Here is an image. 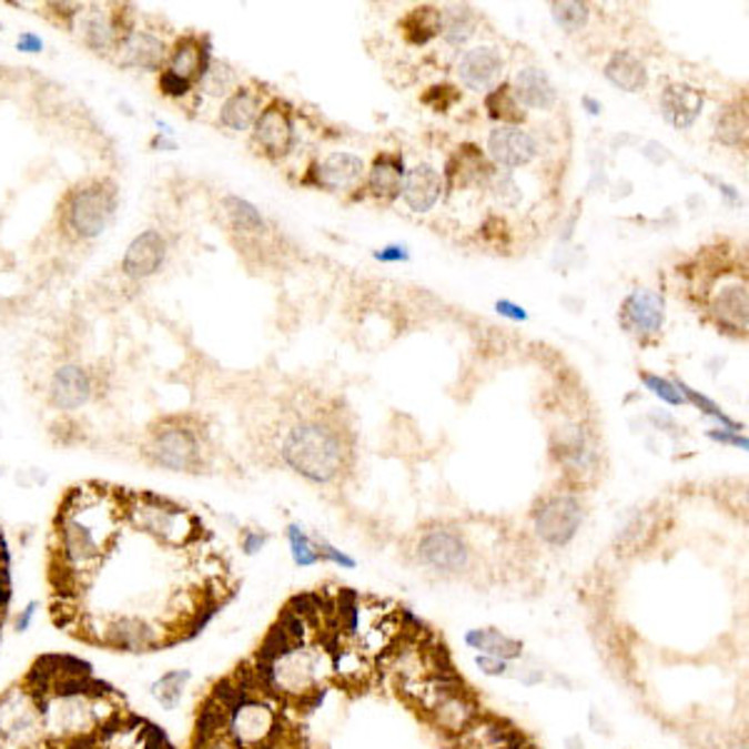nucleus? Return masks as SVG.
<instances>
[{"instance_id":"27","label":"nucleus","mask_w":749,"mask_h":749,"mask_svg":"<svg viewBox=\"0 0 749 749\" xmlns=\"http://www.w3.org/2000/svg\"><path fill=\"white\" fill-rule=\"evenodd\" d=\"M513 93L517 98V103H525L527 108H539V110L553 108L557 100V90L553 85V80H549L545 70H539V68L519 70Z\"/></svg>"},{"instance_id":"50","label":"nucleus","mask_w":749,"mask_h":749,"mask_svg":"<svg viewBox=\"0 0 749 749\" xmlns=\"http://www.w3.org/2000/svg\"><path fill=\"white\" fill-rule=\"evenodd\" d=\"M497 313L499 315H507V317H513V320H525L527 313L519 305L515 303H509V300H499L497 303Z\"/></svg>"},{"instance_id":"3","label":"nucleus","mask_w":749,"mask_h":749,"mask_svg":"<svg viewBox=\"0 0 749 749\" xmlns=\"http://www.w3.org/2000/svg\"><path fill=\"white\" fill-rule=\"evenodd\" d=\"M253 675L263 695L307 702L320 695V685L330 675V652L323 647L300 645L273 659H257Z\"/></svg>"},{"instance_id":"35","label":"nucleus","mask_w":749,"mask_h":749,"mask_svg":"<svg viewBox=\"0 0 749 749\" xmlns=\"http://www.w3.org/2000/svg\"><path fill=\"white\" fill-rule=\"evenodd\" d=\"M198 90L205 95L225 100L230 93H235L237 90V78L233 73V68L223 63V60L213 58L198 80Z\"/></svg>"},{"instance_id":"48","label":"nucleus","mask_w":749,"mask_h":749,"mask_svg":"<svg viewBox=\"0 0 749 749\" xmlns=\"http://www.w3.org/2000/svg\"><path fill=\"white\" fill-rule=\"evenodd\" d=\"M709 437L717 439V443H727V445H735V447H742L747 449V439L739 437V433H727V429H719V433H709Z\"/></svg>"},{"instance_id":"24","label":"nucleus","mask_w":749,"mask_h":749,"mask_svg":"<svg viewBox=\"0 0 749 749\" xmlns=\"http://www.w3.org/2000/svg\"><path fill=\"white\" fill-rule=\"evenodd\" d=\"M503 70V58L495 48H475L459 58L457 73L463 78V83L473 90H485Z\"/></svg>"},{"instance_id":"26","label":"nucleus","mask_w":749,"mask_h":749,"mask_svg":"<svg viewBox=\"0 0 749 749\" xmlns=\"http://www.w3.org/2000/svg\"><path fill=\"white\" fill-rule=\"evenodd\" d=\"M702 93L689 85H669L662 93V113L675 128H689L702 113Z\"/></svg>"},{"instance_id":"19","label":"nucleus","mask_w":749,"mask_h":749,"mask_svg":"<svg viewBox=\"0 0 749 749\" xmlns=\"http://www.w3.org/2000/svg\"><path fill=\"white\" fill-rule=\"evenodd\" d=\"M665 320L662 297L652 290H635L623 305V323L637 335H657Z\"/></svg>"},{"instance_id":"1","label":"nucleus","mask_w":749,"mask_h":749,"mask_svg":"<svg viewBox=\"0 0 749 749\" xmlns=\"http://www.w3.org/2000/svg\"><path fill=\"white\" fill-rule=\"evenodd\" d=\"M125 523V499L105 489L75 487L60 507L53 549L65 583L80 585L95 573Z\"/></svg>"},{"instance_id":"42","label":"nucleus","mask_w":749,"mask_h":749,"mask_svg":"<svg viewBox=\"0 0 749 749\" xmlns=\"http://www.w3.org/2000/svg\"><path fill=\"white\" fill-rule=\"evenodd\" d=\"M642 379H645V385L649 389H652V393L657 397L665 399V403H669V405H685L687 403V399L682 397V393H679V389H677V385L669 383V379L657 377V375H649V373H645Z\"/></svg>"},{"instance_id":"2","label":"nucleus","mask_w":749,"mask_h":749,"mask_svg":"<svg viewBox=\"0 0 749 749\" xmlns=\"http://www.w3.org/2000/svg\"><path fill=\"white\" fill-rule=\"evenodd\" d=\"M33 689L40 699L45 745L58 749L95 742L120 719L115 697L90 679V672L50 679Z\"/></svg>"},{"instance_id":"34","label":"nucleus","mask_w":749,"mask_h":749,"mask_svg":"<svg viewBox=\"0 0 749 749\" xmlns=\"http://www.w3.org/2000/svg\"><path fill=\"white\" fill-rule=\"evenodd\" d=\"M403 33L409 40V43L423 45L429 38H435L439 30H443V10H435L429 6L415 8L413 13H407L403 18Z\"/></svg>"},{"instance_id":"9","label":"nucleus","mask_w":749,"mask_h":749,"mask_svg":"<svg viewBox=\"0 0 749 749\" xmlns=\"http://www.w3.org/2000/svg\"><path fill=\"white\" fill-rule=\"evenodd\" d=\"M85 632L95 642L123 655H148L170 642V629L163 619L145 613H110L100 615Z\"/></svg>"},{"instance_id":"12","label":"nucleus","mask_w":749,"mask_h":749,"mask_svg":"<svg viewBox=\"0 0 749 749\" xmlns=\"http://www.w3.org/2000/svg\"><path fill=\"white\" fill-rule=\"evenodd\" d=\"M170 55V45L163 36L153 30L130 23L113 53V63L125 70H143V73H160Z\"/></svg>"},{"instance_id":"17","label":"nucleus","mask_w":749,"mask_h":749,"mask_svg":"<svg viewBox=\"0 0 749 749\" xmlns=\"http://www.w3.org/2000/svg\"><path fill=\"white\" fill-rule=\"evenodd\" d=\"M253 143L270 158H280L285 155L290 145H293V123H290V115L283 105H267L263 108V113L255 120L253 125Z\"/></svg>"},{"instance_id":"52","label":"nucleus","mask_w":749,"mask_h":749,"mask_svg":"<svg viewBox=\"0 0 749 749\" xmlns=\"http://www.w3.org/2000/svg\"><path fill=\"white\" fill-rule=\"evenodd\" d=\"M0 607H3V579H0Z\"/></svg>"},{"instance_id":"41","label":"nucleus","mask_w":749,"mask_h":749,"mask_svg":"<svg viewBox=\"0 0 749 749\" xmlns=\"http://www.w3.org/2000/svg\"><path fill=\"white\" fill-rule=\"evenodd\" d=\"M193 83H188L175 73H170V70H160L158 73V90L170 100H185L190 93H193Z\"/></svg>"},{"instance_id":"16","label":"nucleus","mask_w":749,"mask_h":749,"mask_svg":"<svg viewBox=\"0 0 749 749\" xmlns=\"http://www.w3.org/2000/svg\"><path fill=\"white\" fill-rule=\"evenodd\" d=\"M168 260V240L155 227H148L130 240L123 257H120V270L133 283L155 277L165 267Z\"/></svg>"},{"instance_id":"39","label":"nucleus","mask_w":749,"mask_h":749,"mask_svg":"<svg viewBox=\"0 0 749 749\" xmlns=\"http://www.w3.org/2000/svg\"><path fill=\"white\" fill-rule=\"evenodd\" d=\"M553 16L559 28L567 30V33H575V30L585 28L589 8L585 3H553Z\"/></svg>"},{"instance_id":"38","label":"nucleus","mask_w":749,"mask_h":749,"mask_svg":"<svg viewBox=\"0 0 749 749\" xmlns=\"http://www.w3.org/2000/svg\"><path fill=\"white\" fill-rule=\"evenodd\" d=\"M485 105L489 110V115L497 118V120H503V123H519V120L525 118L523 110H519V103H517L515 93L507 85L493 90V93L487 95Z\"/></svg>"},{"instance_id":"21","label":"nucleus","mask_w":749,"mask_h":749,"mask_svg":"<svg viewBox=\"0 0 749 749\" xmlns=\"http://www.w3.org/2000/svg\"><path fill=\"white\" fill-rule=\"evenodd\" d=\"M210 60H213V53H210L208 40H198L193 36H188V38L175 40V45H170L165 70L188 80V83L198 85V80L200 75H203V70L208 68Z\"/></svg>"},{"instance_id":"6","label":"nucleus","mask_w":749,"mask_h":749,"mask_svg":"<svg viewBox=\"0 0 749 749\" xmlns=\"http://www.w3.org/2000/svg\"><path fill=\"white\" fill-rule=\"evenodd\" d=\"M125 523L138 533L168 547H185L200 533L198 517L183 505L158 495H133L125 499Z\"/></svg>"},{"instance_id":"53","label":"nucleus","mask_w":749,"mask_h":749,"mask_svg":"<svg viewBox=\"0 0 749 749\" xmlns=\"http://www.w3.org/2000/svg\"><path fill=\"white\" fill-rule=\"evenodd\" d=\"M509 749H533V747H527L525 742H519V745H515V747H509Z\"/></svg>"},{"instance_id":"13","label":"nucleus","mask_w":749,"mask_h":749,"mask_svg":"<svg viewBox=\"0 0 749 749\" xmlns=\"http://www.w3.org/2000/svg\"><path fill=\"white\" fill-rule=\"evenodd\" d=\"M585 519L583 503L575 495H555L539 505L535 515V529L539 539L553 547H565L577 535Z\"/></svg>"},{"instance_id":"5","label":"nucleus","mask_w":749,"mask_h":749,"mask_svg":"<svg viewBox=\"0 0 749 749\" xmlns=\"http://www.w3.org/2000/svg\"><path fill=\"white\" fill-rule=\"evenodd\" d=\"M118 188L108 178H88L68 190L58 205V220L70 243H93L113 225Z\"/></svg>"},{"instance_id":"25","label":"nucleus","mask_w":749,"mask_h":749,"mask_svg":"<svg viewBox=\"0 0 749 749\" xmlns=\"http://www.w3.org/2000/svg\"><path fill=\"white\" fill-rule=\"evenodd\" d=\"M465 645L475 649L477 655L497 657L505 662H515L523 657V642L505 632H499L495 627H473L465 632Z\"/></svg>"},{"instance_id":"29","label":"nucleus","mask_w":749,"mask_h":749,"mask_svg":"<svg viewBox=\"0 0 749 749\" xmlns=\"http://www.w3.org/2000/svg\"><path fill=\"white\" fill-rule=\"evenodd\" d=\"M712 313L719 320V325L735 330V333H745L747 330V287L739 283L725 285L712 300Z\"/></svg>"},{"instance_id":"4","label":"nucleus","mask_w":749,"mask_h":749,"mask_svg":"<svg viewBox=\"0 0 749 749\" xmlns=\"http://www.w3.org/2000/svg\"><path fill=\"white\" fill-rule=\"evenodd\" d=\"M285 465L310 483L327 485L345 469L347 447L335 427L323 423H300L290 429L280 447Z\"/></svg>"},{"instance_id":"49","label":"nucleus","mask_w":749,"mask_h":749,"mask_svg":"<svg viewBox=\"0 0 749 749\" xmlns=\"http://www.w3.org/2000/svg\"><path fill=\"white\" fill-rule=\"evenodd\" d=\"M375 257L383 260V263H399V260H407V250L397 247V245H389L385 250H379Z\"/></svg>"},{"instance_id":"8","label":"nucleus","mask_w":749,"mask_h":749,"mask_svg":"<svg viewBox=\"0 0 749 749\" xmlns=\"http://www.w3.org/2000/svg\"><path fill=\"white\" fill-rule=\"evenodd\" d=\"M143 455L153 467L168 473H200L205 457L200 429L180 417H165L148 429Z\"/></svg>"},{"instance_id":"33","label":"nucleus","mask_w":749,"mask_h":749,"mask_svg":"<svg viewBox=\"0 0 749 749\" xmlns=\"http://www.w3.org/2000/svg\"><path fill=\"white\" fill-rule=\"evenodd\" d=\"M223 210L230 220V225L233 230H237L243 237H260L267 233V225L263 215H260V210L250 203V200H243L237 195H227L223 200Z\"/></svg>"},{"instance_id":"44","label":"nucleus","mask_w":749,"mask_h":749,"mask_svg":"<svg viewBox=\"0 0 749 749\" xmlns=\"http://www.w3.org/2000/svg\"><path fill=\"white\" fill-rule=\"evenodd\" d=\"M38 615H40V603H38V599H28V603L16 613V619H13L16 632L18 635L30 632V629H33V625H36Z\"/></svg>"},{"instance_id":"18","label":"nucleus","mask_w":749,"mask_h":749,"mask_svg":"<svg viewBox=\"0 0 749 749\" xmlns=\"http://www.w3.org/2000/svg\"><path fill=\"white\" fill-rule=\"evenodd\" d=\"M487 148L495 163L503 168H519L537 155L535 138L517 125H499L493 130Z\"/></svg>"},{"instance_id":"31","label":"nucleus","mask_w":749,"mask_h":749,"mask_svg":"<svg viewBox=\"0 0 749 749\" xmlns=\"http://www.w3.org/2000/svg\"><path fill=\"white\" fill-rule=\"evenodd\" d=\"M363 160L357 155H350V153H335L325 158L323 163L317 168V183L323 188H347L353 185L357 178H363Z\"/></svg>"},{"instance_id":"30","label":"nucleus","mask_w":749,"mask_h":749,"mask_svg":"<svg viewBox=\"0 0 749 749\" xmlns=\"http://www.w3.org/2000/svg\"><path fill=\"white\" fill-rule=\"evenodd\" d=\"M605 75L609 83L627 90V93H637V90L647 85L645 63L635 53H629V50H619V53L609 58V63L605 65Z\"/></svg>"},{"instance_id":"11","label":"nucleus","mask_w":749,"mask_h":749,"mask_svg":"<svg viewBox=\"0 0 749 749\" xmlns=\"http://www.w3.org/2000/svg\"><path fill=\"white\" fill-rule=\"evenodd\" d=\"M133 23L128 20V13L118 6H80L78 13L70 20V30L88 50H93L95 55L113 58L115 48L123 38L125 28Z\"/></svg>"},{"instance_id":"46","label":"nucleus","mask_w":749,"mask_h":749,"mask_svg":"<svg viewBox=\"0 0 749 749\" xmlns=\"http://www.w3.org/2000/svg\"><path fill=\"white\" fill-rule=\"evenodd\" d=\"M267 533L265 529H245L243 535H240V549H243L245 555H257L260 549L267 545Z\"/></svg>"},{"instance_id":"20","label":"nucleus","mask_w":749,"mask_h":749,"mask_svg":"<svg viewBox=\"0 0 749 749\" xmlns=\"http://www.w3.org/2000/svg\"><path fill=\"white\" fill-rule=\"evenodd\" d=\"M519 742H525V739L517 729L507 727L499 719L479 715L463 735H457L455 749H509Z\"/></svg>"},{"instance_id":"51","label":"nucleus","mask_w":749,"mask_h":749,"mask_svg":"<svg viewBox=\"0 0 749 749\" xmlns=\"http://www.w3.org/2000/svg\"><path fill=\"white\" fill-rule=\"evenodd\" d=\"M150 148H155V150H165V153H173V150H178V143L173 138H163V135H158L150 140Z\"/></svg>"},{"instance_id":"10","label":"nucleus","mask_w":749,"mask_h":749,"mask_svg":"<svg viewBox=\"0 0 749 749\" xmlns=\"http://www.w3.org/2000/svg\"><path fill=\"white\" fill-rule=\"evenodd\" d=\"M45 745L40 699L30 685L10 687L0 697V749H38Z\"/></svg>"},{"instance_id":"23","label":"nucleus","mask_w":749,"mask_h":749,"mask_svg":"<svg viewBox=\"0 0 749 749\" xmlns=\"http://www.w3.org/2000/svg\"><path fill=\"white\" fill-rule=\"evenodd\" d=\"M260 113H263V108H260V95L255 90L237 85L235 93H230L223 100V105H220L217 123L233 130V133H243V130H250L255 125Z\"/></svg>"},{"instance_id":"7","label":"nucleus","mask_w":749,"mask_h":749,"mask_svg":"<svg viewBox=\"0 0 749 749\" xmlns=\"http://www.w3.org/2000/svg\"><path fill=\"white\" fill-rule=\"evenodd\" d=\"M267 695L243 689L225 709V737L235 749H275L283 735L277 709Z\"/></svg>"},{"instance_id":"28","label":"nucleus","mask_w":749,"mask_h":749,"mask_svg":"<svg viewBox=\"0 0 749 749\" xmlns=\"http://www.w3.org/2000/svg\"><path fill=\"white\" fill-rule=\"evenodd\" d=\"M190 682H193V672H190V669L185 667L168 669V672L158 675L153 682H150L148 692L150 699H153L163 712H175V709L183 705Z\"/></svg>"},{"instance_id":"43","label":"nucleus","mask_w":749,"mask_h":749,"mask_svg":"<svg viewBox=\"0 0 749 749\" xmlns=\"http://www.w3.org/2000/svg\"><path fill=\"white\" fill-rule=\"evenodd\" d=\"M315 545H317V555H320V559H327V563H333V565L343 567V569H355V565H357L355 559L350 557V555H345L343 549H337L335 545H330L327 539L320 537V539H315Z\"/></svg>"},{"instance_id":"32","label":"nucleus","mask_w":749,"mask_h":749,"mask_svg":"<svg viewBox=\"0 0 749 749\" xmlns=\"http://www.w3.org/2000/svg\"><path fill=\"white\" fill-rule=\"evenodd\" d=\"M403 180H405L403 160L383 155L375 160L373 170H370L367 185L370 190H373V195L383 198V200H393L399 195V190H403Z\"/></svg>"},{"instance_id":"14","label":"nucleus","mask_w":749,"mask_h":749,"mask_svg":"<svg viewBox=\"0 0 749 749\" xmlns=\"http://www.w3.org/2000/svg\"><path fill=\"white\" fill-rule=\"evenodd\" d=\"M417 563L439 575H459L467 569L469 547L453 529H427L417 543Z\"/></svg>"},{"instance_id":"37","label":"nucleus","mask_w":749,"mask_h":749,"mask_svg":"<svg viewBox=\"0 0 749 749\" xmlns=\"http://www.w3.org/2000/svg\"><path fill=\"white\" fill-rule=\"evenodd\" d=\"M287 545H290V555H293V563L297 567H315L320 563L317 555V545L315 539L305 533L303 525H287Z\"/></svg>"},{"instance_id":"22","label":"nucleus","mask_w":749,"mask_h":749,"mask_svg":"<svg viewBox=\"0 0 749 749\" xmlns=\"http://www.w3.org/2000/svg\"><path fill=\"white\" fill-rule=\"evenodd\" d=\"M439 193H443V178L433 165H415L403 180V198L415 213H427L439 200Z\"/></svg>"},{"instance_id":"15","label":"nucleus","mask_w":749,"mask_h":749,"mask_svg":"<svg viewBox=\"0 0 749 749\" xmlns=\"http://www.w3.org/2000/svg\"><path fill=\"white\" fill-rule=\"evenodd\" d=\"M95 395V379L90 370L78 363H63L48 379V403L60 413H75Z\"/></svg>"},{"instance_id":"45","label":"nucleus","mask_w":749,"mask_h":749,"mask_svg":"<svg viewBox=\"0 0 749 749\" xmlns=\"http://www.w3.org/2000/svg\"><path fill=\"white\" fill-rule=\"evenodd\" d=\"M475 665L483 675L487 677H509L513 672V662H505V659H497V657H487V655H477L475 657Z\"/></svg>"},{"instance_id":"40","label":"nucleus","mask_w":749,"mask_h":749,"mask_svg":"<svg viewBox=\"0 0 749 749\" xmlns=\"http://www.w3.org/2000/svg\"><path fill=\"white\" fill-rule=\"evenodd\" d=\"M677 389H679V393H682V397H685V399H689V403H692V405H697L699 409H702V413H707V415L717 417L719 423L727 425L729 429H732V433H739V425L735 423V419H729V417L722 413V407H719L717 403H712V399H707L705 395L695 393V389H692V387H687L685 383H677Z\"/></svg>"},{"instance_id":"47","label":"nucleus","mask_w":749,"mask_h":749,"mask_svg":"<svg viewBox=\"0 0 749 749\" xmlns=\"http://www.w3.org/2000/svg\"><path fill=\"white\" fill-rule=\"evenodd\" d=\"M16 48L26 55H38L45 50V40L38 33H33V30H23V33H20L16 40Z\"/></svg>"},{"instance_id":"36","label":"nucleus","mask_w":749,"mask_h":749,"mask_svg":"<svg viewBox=\"0 0 749 749\" xmlns=\"http://www.w3.org/2000/svg\"><path fill=\"white\" fill-rule=\"evenodd\" d=\"M477 16L469 6H449L443 10V33L447 43L463 45L465 40L475 33Z\"/></svg>"}]
</instances>
